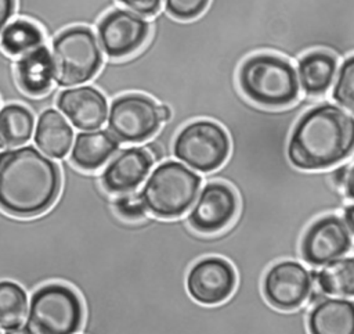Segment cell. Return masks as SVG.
Instances as JSON below:
<instances>
[{"mask_svg": "<svg viewBox=\"0 0 354 334\" xmlns=\"http://www.w3.org/2000/svg\"><path fill=\"white\" fill-rule=\"evenodd\" d=\"M313 288V277L301 261L282 259L272 263L261 280L266 301L279 310L303 306Z\"/></svg>", "mask_w": 354, "mask_h": 334, "instance_id": "cell-11", "label": "cell"}, {"mask_svg": "<svg viewBox=\"0 0 354 334\" xmlns=\"http://www.w3.org/2000/svg\"><path fill=\"white\" fill-rule=\"evenodd\" d=\"M330 97L335 104L354 116V54L342 60L337 67Z\"/></svg>", "mask_w": 354, "mask_h": 334, "instance_id": "cell-26", "label": "cell"}, {"mask_svg": "<svg viewBox=\"0 0 354 334\" xmlns=\"http://www.w3.org/2000/svg\"><path fill=\"white\" fill-rule=\"evenodd\" d=\"M115 209L118 213L127 222H138L147 218L149 213L145 208V204L141 198L140 191H129L123 193L115 200Z\"/></svg>", "mask_w": 354, "mask_h": 334, "instance_id": "cell-27", "label": "cell"}, {"mask_svg": "<svg viewBox=\"0 0 354 334\" xmlns=\"http://www.w3.org/2000/svg\"><path fill=\"white\" fill-rule=\"evenodd\" d=\"M58 166L36 148L26 146L0 152V208L29 218L48 209L58 197Z\"/></svg>", "mask_w": 354, "mask_h": 334, "instance_id": "cell-3", "label": "cell"}, {"mask_svg": "<svg viewBox=\"0 0 354 334\" xmlns=\"http://www.w3.org/2000/svg\"><path fill=\"white\" fill-rule=\"evenodd\" d=\"M158 115H159L160 122L166 123L171 118V111H170V108L166 104L158 103Z\"/></svg>", "mask_w": 354, "mask_h": 334, "instance_id": "cell-33", "label": "cell"}, {"mask_svg": "<svg viewBox=\"0 0 354 334\" xmlns=\"http://www.w3.org/2000/svg\"><path fill=\"white\" fill-rule=\"evenodd\" d=\"M28 312L25 291L12 281H0V328L21 327Z\"/></svg>", "mask_w": 354, "mask_h": 334, "instance_id": "cell-24", "label": "cell"}, {"mask_svg": "<svg viewBox=\"0 0 354 334\" xmlns=\"http://www.w3.org/2000/svg\"><path fill=\"white\" fill-rule=\"evenodd\" d=\"M339 67V58L324 50L308 51L296 61L300 91L304 96L324 98L330 90Z\"/></svg>", "mask_w": 354, "mask_h": 334, "instance_id": "cell-17", "label": "cell"}, {"mask_svg": "<svg viewBox=\"0 0 354 334\" xmlns=\"http://www.w3.org/2000/svg\"><path fill=\"white\" fill-rule=\"evenodd\" d=\"M165 11L176 19L188 21L199 17L210 0H163Z\"/></svg>", "mask_w": 354, "mask_h": 334, "instance_id": "cell-28", "label": "cell"}, {"mask_svg": "<svg viewBox=\"0 0 354 334\" xmlns=\"http://www.w3.org/2000/svg\"><path fill=\"white\" fill-rule=\"evenodd\" d=\"M343 193H344L348 202H354V161L350 165L348 175H347V179H346L344 187H343Z\"/></svg>", "mask_w": 354, "mask_h": 334, "instance_id": "cell-30", "label": "cell"}, {"mask_svg": "<svg viewBox=\"0 0 354 334\" xmlns=\"http://www.w3.org/2000/svg\"><path fill=\"white\" fill-rule=\"evenodd\" d=\"M152 166L153 159L145 147L124 148L102 172V184L115 194L133 191L147 179Z\"/></svg>", "mask_w": 354, "mask_h": 334, "instance_id": "cell-15", "label": "cell"}, {"mask_svg": "<svg viewBox=\"0 0 354 334\" xmlns=\"http://www.w3.org/2000/svg\"><path fill=\"white\" fill-rule=\"evenodd\" d=\"M238 212L234 188L218 180L203 182L198 197L185 213L188 225L201 234H214L228 227Z\"/></svg>", "mask_w": 354, "mask_h": 334, "instance_id": "cell-12", "label": "cell"}, {"mask_svg": "<svg viewBox=\"0 0 354 334\" xmlns=\"http://www.w3.org/2000/svg\"><path fill=\"white\" fill-rule=\"evenodd\" d=\"M353 243V236L339 213L318 216L306 227L301 236V261L307 266L318 269L347 255Z\"/></svg>", "mask_w": 354, "mask_h": 334, "instance_id": "cell-10", "label": "cell"}, {"mask_svg": "<svg viewBox=\"0 0 354 334\" xmlns=\"http://www.w3.org/2000/svg\"><path fill=\"white\" fill-rule=\"evenodd\" d=\"M158 103L142 93L119 96L108 111V129L123 143H144L160 129Z\"/></svg>", "mask_w": 354, "mask_h": 334, "instance_id": "cell-9", "label": "cell"}, {"mask_svg": "<svg viewBox=\"0 0 354 334\" xmlns=\"http://www.w3.org/2000/svg\"><path fill=\"white\" fill-rule=\"evenodd\" d=\"M231 151L225 129L210 119H195L184 125L173 140V157L195 170L206 175L221 168Z\"/></svg>", "mask_w": 354, "mask_h": 334, "instance_id": "cell-6", "label": "cell"}, {"mask_svg": "<svg viewBox=\"0 0 354 334\" xmlns=\"http://www.w3.org/2000/svg\"><path fill=\"white\" fill-rule=\"evenodd\" d=\"M102 57L94 33L84 26L61 32L53 42V79L59 86H75L91 79Z\"/></svg>", "mask_w": 354, "mask_h": 334, "instance_id": "cell-8", "label": "cell"}, {"mask_svg": "<svg viewBox=\"0 0 354 334\" xmlns=\"http://www.w3.org/2000/svg\"><path fill=\"white\" fill-rule=\"evenodd\" d=\"M149 36V22L127 10H113L98 25L100 43L112 58L130 55L140 50Z\"/></svg>", "mask_w": 354, "mask_h": 334, "instance_id": "cell-14", "label": "cell"}, {"mask_svg": "<svg viewBox=\"0 0 354 334\" xmlns=\"http://www.w3.org/2000/svg\"><path fill=\"white\" fill-rule=\"evenodd\" d=\"M6 334H28L25 331V328H21V327H17V328H11V330H7Z\"/></svg>", "mask_w": 354, "mask_h": 334, "instance_id": "cell-34", "label": "cell"}, {"mask_svg": "<svg viewBox=\"0 0 354 334\" xmlns=\"http://www.w3.org/2000/svg\"><path fill=\"white\" fill-rule=\"evenodd\" d=\"M119 148V140L106 130H86L76 136L71 158L82 169H97Z\"/></svg>", "mask_w": 354, "mask_h": 334, "instance_id": "cell-20", "label": "cell"}, {"mask_svg": "<svg viewBox=\"0 0 354 334\" xmlns=\"http://www.w3.org/2000/svg\"><path fill=\"white\" fill-rule=\"evenodd\" d=\"M17 79L21 89L32 96L47 91L53 82L51 55L46 47H36L18 61Z\"/></svg>", "mask_w": 354, "mask_h": 334, "instance_id": "cell-22", "label": "cell"}, {"mask_svg": "<svg viewBox=\"0 0 354 334\" xmlns=\"http://www.w3.org/2000/svg\"><path fill=\"white\" fill-rule=\"evenodd\" d=\"M242 94L264 108H285L301 96L293 64L272 53H256L248 57L236 75Z\"/></svg>", "mask_w": 354, "mask_h": 334, "instance_id": "cell-4", "label": "cell"}, {"mask_svg": "<svg viewBox=\"0 0 354 334\" xmlns=\"http://www.w3.org/2000/svg\"><path fill=\"white\" fill-rule=\"evenodd\" d=\"M236 285L234 266L220 256H205L188 270L185 287L192 299L202 305H217L228 299Z\"/></svg>", "mask_w": 354, "mask_h": 334, "instance_id": "cell-13", "label": "cell"}, {"mask_svg": "<svg viewBox=\"0 0 354 334\" xmlns=\"http://www.w3.org/2000/svg\"><path fill=\"white\" fill-rule=\"evenodd\" d=\"M73 140L72 128L55 109H46L40 114L35 143L40 151L51 158H62L71 148Z\"/></svg>", "mask_w": 354, "mask_h": 334, "instance_id": "cell-19", "label": "cell"}, {"mask_svg": "<svg viewBox=\"0 0 354 334\" xmlns=\"http://www.w3.org/2000/svg\"><path fill=\"white\" fill-rule=\"evenodd\" d=\"M80 323L77 294L62 284H47L33 292L24 328L28 334H75Z\"/></svg>", "mask_w": 354, "mask_h": 334, "instance_id": "cell-7", "label": "cell"}, {"mask_svg": "<svg viewBox=\"0 0 354 334\" xmlns=\"http://www.w3.org/2000/svg\"><path fill=\"white\" fill-rule=\"evenodd\" d=\"M58 108L82 130L98 129L108 116L105 96L90 86L64 90L58 97Z\"/></svg>", "mask_w": 354, "mask_h": 334, "instance_id": "cell-16", "label": "cell"}, {"mask_svg": "<svg viewBox=\"0 0 354 334\" xmlns=\"http://www.w3.org/2000/svg\"><path fill=\"white\" fill-rule=\"evenodd\" d=\"M342 219L344 220L350 234L354 237V202H347L342 211Z\"/></svg>", "mask_w": 354, "mask_h": 334, "instance_id": "cell-31", "label": "cell"}, {"mask_svg": "<svg viewBox=\"0 0 354 334\" xmlns=\"http://www.w3.org/2000/svg\"><path fill=\"white\" fill-rule=\"evenodd\" d=\"M130 11L141 17H155L160 11L162 0H119Z\"/></svg>", "mask_w": 354, "mask_h": 334, "instance_id": "cell-29", "label": "cell"}, {"mask_svg": "<svg viewBox=\"0 0 354 334\" xmlns=\"http://www.w3.org/2000/svg\"><path fill=\"white\" fill-rule=\"evenodd\" d=\"M340 0H210L205 17L216 26L248 35H275L308 25Z\"/></svg>", "mask_w": 354, "mask_h": 334, "instance_id": "cell-2", "label": "cell"}, {"mask_svg": "<svg viewBox=\"0 0 354 334\" xmlns=\"http://www.w3.org/2000/svg\"><path fill=\"white\" fill-rule=\"evenodd\" d=\"M313 283L328 297L354 298V255L310 269Z\"/></svg>", "mask_w": 354, "mask_h": 334, "instance_id": "cell-21", "label": "cell"}, {"mask_svg": "<svg viewBox=\"0 0 354 334\" xmlns=\"http://www.w3.org/2000/svg\"><path fill=\"white\" fill-rule=\"evenodd\" d=\"M14 10V0H0V30L11 17Z\"/></svg>", "mask_w": 354, "mask_h": 334, "instance_id": "cell-32", "label": "cell"}, {"mask_svg": "<svg viewBox=\"0 0 354 334\" xmlns=\"http://www.w3.org/2000/svg\"><path fill=\"white\" fill-rule=\"evenodd\" d=\"M41 43V32L25 19L11 22L0 36V44L8 54L28 53Z\"/></svg>", "mask_w": 354, "mask_h": 334, "instance_id": "cell-25", "label": "cell"}, {"mask_svg": "<svg viewBox=\"0 0 354 334\" xmlns=\"http://www.w3.org/2000/svg\"><path fill=\"white\" fill-rule=\"evenodd\" d=\"M310 334H354V299L325 297L307 313Z\"/></svg>", "mask_w": 354, "mask_h": 334, "instance_id": "cell-18", "label": "cell"}, {"mask_svg": "<svg viewBox=\"0 0 354 334\" xmlns=\"http://www.w3.org/2000/svg\"><path fill=\"white\" fill-rule=\"evenodd\" d=\"M33 133V115L18 104H10L0 109V148H11L25 144Z\"/></svg>", "mask_w": 354, "mask_h": 334, "instance_id": "cell-23", "label": "cell"}, {"mask_svg": "<svg viewBox=\"0 0 354 334\" xmlns=\"http://www.w3.org/2000/svg\"><path fill=\"white\" fill-rule=\"evenodd\" d=\"M202 184V175L170 158L156 164L140 194L149 215L159 219H177L191 209Z\"/></svg>", "mask_w": 354, "mask_h": 334, "instance_id": "cell-5", "label": "cell"}, {"mask_svg": "<svg viewBox=\"0 0 354 334\" xmlns=\"http://www.w3.org/2000/svg\"><path fill=\"white\" fill-rule=\"evenodd\" d=\"M354 154V116L321 100L295 122L286 146L289 162L301 170H326Z\"/></svg>", "mask_w": 354, "mask_h": 334, "instance_id": "cell-1", "label": "cell"}]
</instances>
